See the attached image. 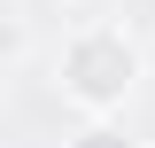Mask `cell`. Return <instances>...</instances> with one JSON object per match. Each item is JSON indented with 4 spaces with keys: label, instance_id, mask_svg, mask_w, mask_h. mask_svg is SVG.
I'll list each match as a JSON object with an SVG mask.
<instances>
[{
    "label": "cell",
    "instance_id": "obj_1",
    "mask_svg": "<svg viewBox=\"0 0 155 148\" xmlns=\"http://www.w3.org/2000/svg\"><path fill=\"white\" fill-rule=\"evenodd\" d=\"M140 70H147V55H140V39L124 31V23H78L70 39H62V55H54V86L62 101H70L78 117H116L124 101H132Z\"/></svg>",
    "mask_w": 155,
    "mask_h": 148
},
{
    "label": "cell",
    "instance_id": "obj_2",
    "mask_svg": "<svg viewBox=\"0 0 155 148\" xmlns=\"http://www.w3.org/2000/svg\"><path fill=\"white\" fill-rule=\"evenodd\" d=\"M62 148H140V140H132L124 125H116V117H85V125H78Z\"/></svg>",
    "mask_w": 155,
    "mask_h": 148
}]
</instances>
